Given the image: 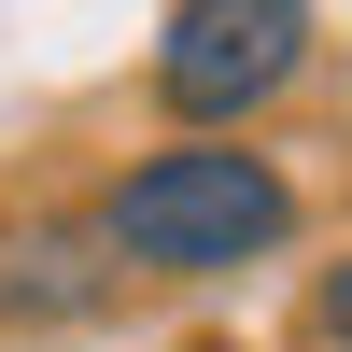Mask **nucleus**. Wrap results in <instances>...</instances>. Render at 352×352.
I'll return each instance as SVG.
<instances>
[{
  "mask_svg": "<svg viewBox=\"0 0 352 352\" xmlns=\"http://www.w3.org/2000/svg\"><path fill=\"white\" fill-rule=\"evenodd\" d=\"M310 43H324L310 0H169L155 14V113L184 141H240L310 71Z\"/></svg>",
  "mask_w": 352,
  "mask_h": 352,
  "instance_id": "f03ea898",
  "label": "nucleus"
},
{
  "mask_svg": "<svg viewBox=\"0 0 352 352\" xmlns=\"http://www.w3.org/2000/svg\"><path fill=\"white\" fill-rule=\"evenodd\" d=\"M310 338H324V352H352V254L310 282Z\"/></svg>",
  "mask_w": 352,
  "mask_h": 352,
  "instance_id": "20e7f679",
  "label": "nucleus"
},
{
  "mask_svg": "<svg viewBox=\"0 0 352 352\" xmlns=\"http://www.w3.org/2000/svg\"><path fill=\"white\" fill-rule=\"evenodd\" d=\"M296 226H310V197H296L282 155H254V141H155V155H127L99 184L85 240L127 282H226V268H268Z\"/></svg>",
  "mask_w": 352,
  "mask_h": 352,
  "instance_id": "f257e3e1",
  "label": "nucleus"
},
{
  "mask_svg": "<svg viewBox=\"0 0 352 352\" xmlns=\"http://www.w3.org/2000/svg\"><path fill=\"white\" fill-rule=\"evenodd\" d=\"M85 254H99L85 226H28V240L0 254V310H85V296H99V268H85Z\"/></svg>",
  "mask_w": 352,
  "mask_h": 352,
  "instance_id": "7ed1b4c3",
  "label": "nucleus"
}]
</instances>
